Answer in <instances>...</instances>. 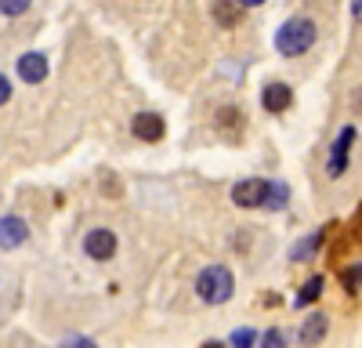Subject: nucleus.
<instances>
[{
	"label": "nucleus",
	"mask_w": 362,
	"mask_h": 348,
	"mask_svg": "<svg viewBox=\"0 0 362 348\" xmlns=\"http://www.w3.org/2000/svg\"><path fill=\"white\" fill-rule=\"evenodd\" d=\"M315 37H319V29H315L312 18H305V15L286 18V22L279 25V33H276V51H279L283 58H297V54L312 51Z\"/></svg>",
	"instance_id": "f257e3e1"
},
{
	"label": "nucleus",
	"mask_w": 362,
	"mask_h": 348,
	"mask_svg": "<svg viewBox=\"0 0 362 348\" xmlns=\"http://www.w3.org/2000/svg\"><path fill=\"white\" fill-rule=\"evenodd\" d=\"M235 294V276L228 265H206L196 276V298L203 305H225Z\"/></svg>",
	"instance_id": "f03ea898"
},
{
	"label": "nucleus",
	"mask_w": 362,
	"mask_h": 348,
	"mask_svg": "<svg viewBox=\"0 0 362 348\" xmlns=\"http://www.w3.org/2000/svg\"><path fill=\"white\" fill-rule=\"evenodd\" d=\"M355 138H358V131H355L351 124L337 131L334 145H329V156H326V170H329V178H341V174L348 170V160H351V145H355Z\"/></svg>",
	"instance_id": "7ed1b4c3"
},
{
	"label": "nucleus",
	"mask_w": 362,
	"mask_h": 348,
	"mask_svg": "<svg viewBox=\"0 0 362 348\" xmlns=\"http://www.w3.org/2000/svg\"><path fill=\"white\" fill-rule=\"evenodd\" d=\"M264 199H268V182L264 178H243V182L232 185V203L243 207V211L264 207Z\"/></svg>",
	"instance_id": "20e7f679"
},
{
	"label": "nucleus",
	"mask_w": 362,
	"mask_h": 348,
	"mask_svg": "<svg viewBox=\"0 0 362 348\" xmlns=\"http://www.w3.org/2000/svg\"><path fill=\"white\" fill-rule=\"evenodd\" d=\"M116 247H119V240H116V232H109V228H90L83 236V254L90 261H112Z\"/></svg>",
	"instance_id": "39448f33"
},
{
	"label": "nucleus",
	"mask_w": 362,
	"mask_h": 348,
	"mask_svg": "<svg viewBox=\"0 0 362 348\" xmlns=\"http://www.w3.org/2000/svg\"><path fill=\"white\" fill-rule=\"evenodd\" d=\"M131 134H134L138 141H160V138L167 134V124H163L160 112H134Z\"/></svg>",
	"instance_id": "423d86ee"
},
{
	"label": "nucleus",
	"mask_w": 362,
	"mask_h": 348,
	"mask_svg": "<svg viewBox=\"0 0 362 348\" xmlns=\"http://www.w3.org/2000/svg\"><path fill=\"white\" fill-rule=\"evenodd\" d=\"M29 240V225L18 214H4L0 218V250H15Z\"/></svg>",
	"instance_id": "0eeeda50"
},
{
	"label": "nucleus",
	"mask_w": 362,
	"mask_h": 348,
	"mask_svg": "<svg viewBox=\"0 0 362 348\" xmlns=\"http://www.w3.org/2000/svg\"><path fill=\"white\" fill-rule=\"evenodd\" d=\"M326 330H329V319H326V312H308L305 315V323H300V330H297V341L300 344H308V348H315L319 341H326Z\"/></svg>",
	"instance_id": "6e6552de"
},
{
	"label": "nucleus",
	"mask_w": 362,
	"mask_h": 348,
	"mask_svg": "<svg viewBox=\"0 0 362 348\" xmlns=\"http://www.w3.org/2000/svg\"><path fill=\"white\" fill-rule=\"evenodd\" d=\"M261 105H264L268 112H286V109L293 105V91H290V83H283V80L264 83V91H261Z\"/></svg>",
	"instance_id": "1a4fd4ad"
},
{
	"label": "nucleus",
	"mask_w": 362,
	"mask_h": 348,
	"mask_svg": "<svg viewBox=\"0 0 362 348\" xmlns=\"http://www.w3.org/2000/svg\"><path fill=\"white\" fill-rule=\"evenodd\" d=\"M18 80H25V83L47 80V58H44L40 51H25V54L18 58Z\"/></svg>",
	"instance_id": "9d476101"
},
{
	"label": "nucleus",
	"mask_w": 362,
	"mask_h": 348,
	"mask_svg": "<svg viewBox=\"0 0 362 348\" xmlns=\"http://www.w3.org/2000/svg\"><path fill=\"white\" fill-rule=\"evenodd\" d=\"M322 240H326V228H315V232H308V236H300V240L290 247V261H312V257L319 254Z\"/></svg>",
	"instance_id": "9b49d317"
},
{
	"label": "nucleus",
	"mask_w": 362,
	"mask_h": 348,
	"mask_svg": "<svg viewBox=\"0 0 362 348\" xmlns=\"http://www.w3.org/2000/svg\"><path fill=\"white\" fill-rule=\"evenodd\" d=\"M210 15H214V22L221 29H232V25H239V18H243V4H239V0H214V4H210Z\"/></svg>",
	"instance_id": "f8f14e48"
},
{
	"label": "nucleus",
	"mask_w": 362,
	"mask_h": 348,
	"mask_svg": "<svg viewBox=\"0 0 362 348\" xmlns=\"http://www.w3.org/2000/svg\"><path fill=\"white\" fill-rule=\"evenodd\" d=\"M322 290H326V279L322 276H312V279H305V286L293 294V308H312L319 298H322Z\"/></svg>",
	"instance_id": "ddd939ff"
},
{
	"label": "nucleus",
	"mask_w": 362,
	"mask_h": 348,
	"mask_svg": "<svg viewBox=\"0 0 362 348\" xmlns=\"http://www.w3.org/2000/svg\"><path fill=\"white\" fill-rule=\"evenodd\" d=\"M290 203V189L283 182H268V199H264V211H283Z\"/></svg>",
	"instance_id": "4468645a"
},
{
	"label": "nucleus",
	"mask_w": 362,
	"mask_h": 348,
	"mask_svg": "<svg viewBox=\"0 0 362 348\" xmlns=\"http://www.w3.org/2000/svg\"><path fill=\"white\" fill-rule=\"evenodd\" d=\"M29 4H33V0H0V15L18 18V15H25V11H29Z\"/></svg>",
	"instance_id": "2eb2a0df"
},
{
	"label": "nucleus",
	"mask_w": 362,
	"mask_h": 348,
	"mask_svg": "<svg viewBox=\"0 0 362 348\" xmlns=\"http://www.w3.org/2000/svg\"><path fill=\"white\" fill-rule=\"evenodd\" d=\"M341 283H344L348 290H358V286H362V261H355V265H348V269L341 272Z\"/></svg>",
	"instance_id": "dca6fc26"
},
{
	"label": "nucleus",
	"mask_w": 362,
	"mask_h": 348,
	"mask_svg": "<svg viewBox=\"0 0 362 348\" xmlns=\"http://www.w3.org/2000/svg\"><path fill=\"white\" fill-rule=\"evenodd\" d=\"M261 348H286V334H283L279 327H268V330L261 334Z\"/></svg>",
	"instance_id": "f3484780"
},
{
	"label": "nucleus",
	"mask_w": 362,
	"mask_h": 348,
	"mask_svg": "<svg viewBox=\"0 0 362 348\" xmlns=\"http://www.w3.org/2000/svg\"><path fill=\"white\" fill-rule=\"evenodd\" d=\"M218 124H221V127H243V116H239L235 105H225V109L218 112Z\"/></svg>",
	"instance_id": "a211bd4d"
},
{
	"label": "nucleus",
	"mask_w": 362,
	"mask_h": 348,
	"mask_svg": "<svg viewBox=\"0 0 362 348\" xmlns=\"http://www.w3.org/2000/svg\"><path fill=\"white\" fill-rule=\"evenodd\" d=\"M228 341H232V348H254V341H257V330L243 327V330H235Z\"/></svg>",
	"instance_id": "6ab92c4d"
},
{
	"label": "nucleus",
	"mask_w": 362,
	"mask_h": 348,
	"mask_svg": "<svg viewBox=\"0 0 362 348\" xmlns=\"http://www.w3.org/2000/svg\"><path fill=\"white\" fill-rule=\"evenodd\" d=\"M62 348H98L90 337H83V334H66L62 337Z\"/></svg>",
	"instance_id": "aec40b11"
},
{
	"label": "nucleus",
	"mask_w": 362,
	"mask_h": 348,
	"mask_svg": "<svg viewBox=\"0 0 362 348\" xmlns=\"http://www.w3.org/2000/svg\"><path fill=\"white\" fill-rule=\"evenodd\" d=\"M8 102H11V80L0 73V105H8Z\"/></svg>",
	"instance_id": "412c9836"
},
{
	"label": "nucleus",
	"mask_w": 362,
	"mask_h": 348,
	"mask_svg": "<svg viewBox=\"0 0 362 348\" xmlns=\"http://www.w3.org/2000/svg\"><path fill=\"white\" fill-rule=\"evenodd\" d=\"M351 18L362 25V0H351Z\"/></svg>",
	"instance_id": "4be33fe9"
},
{
	"label": "nucleus",
	"mask_w": 362,
	"mask_h": 348,
	"mask_svg": "<svg viewBox=\"0 0 362 348\" xmlns=\"http://www.w3.org/2000/svg\"><path fill=\"white\" fill-rule=\"evenodd\" d=\"M243 8H257V4H264V0H239Z\"/></svg>",
	"instance_id": "5701e85b"
},
{
	"label": "nucleus",
	"mask_w": 362,
	"mask_h": 348,
	"mask_svg": "<svg viewBox=\"0 0 362 348\" xmlns=\"http://www.w3.org/2000/svg\"><path fill=\"white\" fill-rule=\"evenodd\" d=\"M203 348H221V344H218V341H210V344H203Z\"/></svg>",
	"instance_id": "b1692460"
}]
</instances>
